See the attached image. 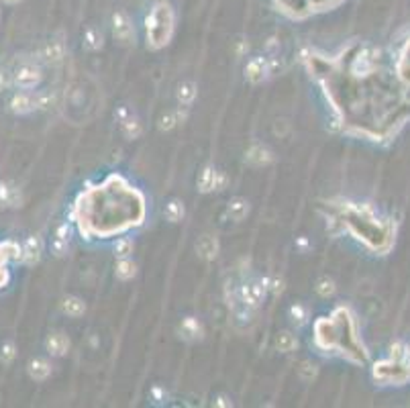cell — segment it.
I'll return each mask as SVG.
<instances>
[{"label": "cell", "mask_w": 410, "mask_h": 408, "mask_svg": "<svg viewBox=\"0 0 410 408\" xmlns=\"http://www.w3.org/2000/svg\"><path fill=\"white\" fill-rule=\"evenodd\" d=\"M196 249L200 251V255L202 257H206V259H212L214 255H216V241L212 239V237H202L200 241H198V245H196Z\"/></svg>", "instance_id": "cell-9"}, {"label": "cell", "mask_w": 410, "mask_h": 408, "mask_svg": "<svg viewBox=\"0 0 410 408\" xmlns=\"http://www.w3.org/2000/svg\"><path fill=\"white\" fill-rule=\"evenodd\" d=\"M198 184H200V190H204V192L216 188V171H212L210 167H206V169L200 173Z\"/></svg>", "instance_id": "cell-13"}, {"label": "cell", "mask_w": 410, "mask_h": 408, "mask_svg": "<svg viewBox=\"0 0 410 408\" xmlns=\"http://www.w3.org/2000/svg\"><path fill=\"white\" fill-rule=\"evenodd\" d=\"M67 339L61 335V333H55V335H51L49 339H47V343H45V347H47V351L49 353H53V355H63L65 351H67Z\"/></svg>", "instance_id": "cell-7"}, {"label": "cell", "mask_w": 410, "mask_h": 408, "mask_svg": "<svg viewBox=\"0 0 410 408\" xmlns=\"http://www.w3.org/2000/svg\"><path fill=\"white\" fill-rule=\"evenodd\" d=\"M37 255H39V243L35 239H29L27 245H24V249H22V259L29 261V263H33L37 259Z\"/></svg>", "instance_id": "cell-15"}, {"label": "cell", "mask_w": 410, "mask_h": 408, "mask_svg": "<svg viewBox=\"0 0 410 408\" xmlns=\"http://www.w3.org/2000/svg\"><path fill=\"white\" fill-rule=\"evenodd\" d=\"M6 84H8V82H6V75H4V73H0V90H2Z\"/></svg>", "instance_id": "cell-27"}, {"label": "cell", "mask_w": 410, "mask_h": 408, "mask_svg": "<svg viewBox=\"0 0 410 408\" xmlns=\"http://www.w3.org/2000/svg\"><path fill=\"white\" fill-rule=\"evenodd\" d=\"M247 210H249V206H247V202L245 200H241V198H235L233 202H228V214L233 216V218H243L245 214H247Z\"/></svg>", "instance_id": "cell-14"}, {"label": "cell", "mask_w": 410, "mask_h": 408, "mask_svg": "<svg viewBox=\"0 0 410 408\" xmlns=\"http://www.w3.org/2000/svg\"><path fill=\"white\" fill-rule=\"evenodd\" d=\"M63 308H65V312H67L69 316H80V314L84 312V302L78 300V298H67V300L63 302Z\"/></svg>", "instance_id": "cell-16"}, {"label": "cell", "mask_w": 410, "mask_h": 408, "mask_svg": "<svg viewBox=\"0 0 410 408\" xmlns=\"http://www.w3.org/2000/svg\"><path fill=\"white\" fill-rule=\"evenodd\" d=\"M296 347V337L290 335V333H281L277 337V349L279 351H292Z\"/></svg>", "instance_id": "cell-18"}, {"label": "cell", "mask_w": 410, "mask_h": 408, "mask_svg": "<svg viewBox=\"0 0 410 408\" xmlns=\"http://www.w3.org/2000/svg\"><path fill=\"white\" fill-rule=\"evenodd\" d=\"M265 153H269V151H267V149H263V147H255V149H251V151H249L247 159H249L251 163H255V165H263V163H267V161H269L267 157H261V155H265Z\"/></svg>", "instance_id": "cell-19"}, {"label": "cell", "mask_w": 410, "mask_h": 408, "mask_svg": "<svg viewBox=\"0 0 410 408\" xmlns=\"http://www.w3.org/2000/svg\"><path fill=\"white\" fill-rule=\"evenodd\" d=\"M86 39H88V41H86V47H88V49H98V47H100V43H102V41H100L102 37H100V35H98V31H94V29L86 33Z\"/></svg>", "instance_id": "cell-24"}, {"label": "cell", "mask_w": 410, "mask_h": 408, "mask_svg": "<svg viewBox=\"0 0 410 408\" xmlns=\"http://www.w3.org/2000/svg\"><path fill=\"white\" fill-rule=\"evenodd\" d=\"M173 29V12L167 4H157L147 16V39L153 47L167 43Z\"/></svg>", "instance_id": "cell-1"}, {"label": "cell", "mask_w": 410, "mask_h": 408, "mask_svg": "<svg viewBox=\"0 0 410 408\" xmlns=\"http://www.w3.org/2000/svg\"><path fill=\"white\" fill-rule=\"evenodd\" d=\"M29 373H31V377H35V379L41 381V379H45L51 373V365L45 359H35V361L29 363Z\"/></svg>", "instance_id": "cell-8"}, {"label": "cell", "mask_w": 410, "mask_h": 408, "mask_svg": "<svg viewBox=\"0 0 410 408\" xmlns=\"http://www.w3.org/2000/svg\"><path fill=\"white\" fill-rule=\"evenodd\" d=\"M4 2H8V4H14V2H18V0H4Z\"/></svg>", "instance_id": "cell-28"}, {"label": "cell", "mask_w": 410, "mask_h": 408, "mask_svg": "<svg viewBox=\"0 0 410 408\" xmlns=\"http://www.w3.org/2000/svg\"><path fill=\"white\" fill-rule=\"evenodd\" d=\"M316 292H318L322 298H328V296L335 292V284H332V279H328V277H320L318 284H316Z\"/></svg>", "instance_id": "cell-21"}, {"label": "cell", "mask_w": 410, "mask_h": 408, "mask_svg": "<svg viewBox=\"0 0 410 408\" xmlns=\"http://www.w3.org/2000/svg\"><path fill=\"white\" fill-rule=\"evenodd\" d=\"M265 288L267 286H259V284H251L243 288V300L245 304H259L265 296Z\"/></svg>", "instance_id": "cell-5"}, {"label": "cell", "mask_w": 410, "mask_h": 408, "mask_svg": "<svg viewBox=\"0 0 410 408\" xmlns=\"http://www.w3.org/2000/svg\"><path fill=\"white\" fill-rule=\"evenodd\" d=\"M337 2L339 0H277V6L281 10H290L296 16L302 12H312L314 8H328Z\"/></svg>", "instance_id": "cell-2"}, {"label": "cell", "mask_w": 410, "mask_h": 408, "mask_svg": "<svg viewBox=\"0 0 410 408\" xmlns=\"http://www.w3.org/2000/svg\"><path fill=\"white\" fill-rule=\"evenodd\" d=\"M265 59L263 57H257V59H253L249 65H247V75H249V80H253V82H259L261 78H263V71H265Z\"/></svg>", "instance_id": "cell-10"}, {"label": "cell", "mask_w": 410, "mask_h": 408, "mask_svg": "<svg viewBox=\"0 0 410 408\" xmlns=\"http://www.w3.org/2000/svg\"><path fill=\"white\" fill-rule=\"evenodd\" d=\"M12 357H14V345H12V343L2 345V353H0L2 363H10V361H12Z\"/></svg>", "instance_id": "cell-25"}, {"label": "cell", "mask_w": 410, "mask_h": 408, "mask_svg": "<svg viewBox=\"0 0 410 408\" xmlns=\"http://www.w3.org/2000/svg\"><path fill=\"white\" fill-rule=\"evenodd\" d=\"M290 316H292L294 322L302 324V322H306V318H308V310H306L302 304H294V306L290 308Z\"/></svg>", "instance_id": "cell-22"}, {"label": "cell", "mask_w": 410, "mask_h": 408, "mask_svg": "<svg viewBox=\"0 0 410 408\" xmlns=\"http://www.w3.org/2000/svg\"><path fill=\"white\" fill-rule=\"evenodd\" d=\"M194 96H196V86H194L192 82L180 84V88H177V100H180L182 104H190V102L194 100Z\"/></svg>", "instance_id": "cell-11"}, {"label": "cell", "mask_w": 410, "mask_h": 408, "mask_svg": "<svg viewBox=\"0 0 410 408\" xmlns=\"http://www.w3.org/2000/svg\"><path fill=\"white\" fill-rule=\"evenodd\" d=\"M131 249H133L131 239L122 237V239H118V241H116V245H114V255H118V257H129Z\"/></svg>", "instance_id": "cell-20"}, {"label": "cell", "mask_w": 410, "mask_h": 408, "mask_svg": "<svg viewBox=\"0 0 410 408\" xmlns=\"http://www.w3.org/2000/svg\"><path fill=\"white\" fill-rule=\"evenodd\" d=\"M39 80H41V73H39V69H37L35 65H31V63L20 65V67L16 69V73H14V84H16L20 90L35 88V86L39 84Z\"/></svg>", "instance_id": "cell-3"}, {"label": "cell", "mask_w": 410, "mask_h": 408, "mask_svg": "<svg viewBox=\"0 0 410 408\" xmlns=\"http://www.w3.org/2000/svg\"><path fill=\"white\" fill-rule=\"evenodd\" d=\"M10 106H12V110L14 112H29L33 106H35V98L31 96V94H24V92H18V94H14L12 96V100H10Z\"/></svg>", "instance_id": "cell-4"}, {"label": "cell", "mask_w": 410, "mask_h": 408, "mask_svg": "<svg viewBox=\"0 0 410 408\" xmlns=\"http://www.w3.org/2000/svg\"><path fill=\"white\" fill-rule=\"evenodd\" d=\"M165 214H167L169 220H177V218H182V214H184V206H182L177 200H171L169 204H165Z\"/></svg>", "instance_id": "cell-17"}, {"label": "cell", "mask_w": 410, "mask_h": 408, "mask_svg": "<svg viewBox=\"0 0 410 408\" xmlns=\"http://www.w3.org/2000/svg\"><path fill=\"white\" fill-rule=\"evenodd\" d=\"M131 33H133V27H131L129 18H126L122 12H116V14H114V35H116L118 39L126 41V39L131 37Z\"/></svg>", "instance_id": "cell-6"}, {"label": "cell", "mask_w": 410, "mask_h": 408, "mask_svg": "<svg viewBox=\"0 0 410 408\" xmlns=\"http://www.w3.org/2000/svg\"><path fill=\"white\" fill-rule=\"evenodd\" d=\"M133 273H135L133 261H131L129 257H120L118 263H116V275H118L120 279H129V277H133Z\"/></svg>", "instance_id": "cell-12"}, {"label": "cell", "mask_w": 410, "mask_h": 408, "mask_svg": "<svg viewBox=\"0 0 410 408\" xmlns=\"http://www.w3.org/2000/svg\"><path fill=\"white\" fill-rule=\"evenodd\" d=\"M182 328H184L188 335H198V330H200V328H198V324H196L192 318H186V320L182 322Z\"/></svg>", "instance_id": "cell-26"}, {"label": "cell", "mask_w": 410, "mask_h": 408, "mask_svg": "<svg viewBox=\"0 0 410 408\" xmlns=\"http://www.w3.org/2000/svg\"><path fill=\"white\" fill-rule=\"evenodd\" d=\"M122 131H124L126 137L135 139V137L141 135V124H139L137 120H124V122H122Z\"/></svg>", "instance_id": "cell-23"}]
</instances>
